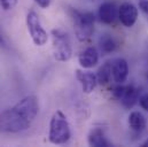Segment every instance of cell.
I'll return each mask as SVG.
<instances>
[{"label": "cell", "mask_w": 148, "mask_h": 147, "mask_svg": "<svg viewBox=\"0 0 148 147\" xmlns=\"http://www.w3.org/2000/svg\"><path fill=\"white\" fill-rule=\"evenodd\" d=\"M71 137L70 125L67 120V116L61 111L56 110L49 122L48 140L54 145H63L69 142Z\"/></svg>", "instance_id": "obj_1"}, {"label": "cell", "mask_w": 148, "mask_h": 147, "mask_svg": "<svg viewBox=\"0 0 148 147\" xmlns=\"http://www.w3.org/2000/svg\"><path fill=\"white\" fill-rule=\"evenodd\" d=\"M32 123L28 121L15 107L0 113V131L5 133H20L30 128Z\"/></svg>", "instance_id": "obj_2"}, {"label": "cell", "mask_w": 148, "mask_h": 147, "mask_svg": "<svg viewBox=\"0 0 148 147\" xmlns=\"http://www.w3.org/2000/svg\"><path fill=\"white\" fill-rule=\"evenodd\" d=\"M71 19L74 22V31L79 41H86L94 32V14L91 12L71 10Z\"/></svg>", "instance_id": "obj_3"}, {"label": "cell", "mask_w": 148, "mask_h": 147, "mask_svg": "<svg viewBox=\"0 0 148 147\" xmlns=\"http://www.w3.org/2000/svg\"><path fill=\"white\" fill-rule=\"evenodd\" d=\"M52 49L53 56L58 61H68L73 56V46L69 35L61 29L52 30Z\"/></svg>", "instance_id": "obj_4"}, {"label": "cell", "mask_w": 148, "mask_h": 147, "mask_svg": "<svg viewBox=\"0 0 148 147\" xmlns=\"http://www.w3.org/2000/svg\"><path fill=\"white\" fill-rule=\"evenodd\" d=\"M27 27L28 31L30 34V37L36 46H44L47 40H48V35L46 30L42 28L39 15L35 10H30L27 15Z\"/></svg>", "instance_id": "obj_5"}, {"label": "cell", "mask_w": 148, "mask_h": 147, "mask_svg": "<svg viewBox=\"0 0 148 147\" xmlns=\"http://www.w3.org/2000/svg\"><path fill=\"white\" fill-rule=\"evenodd\" d=\"M111 93L127 109L132 108L139 100V90L133 85L124 86L122 84H117L116 86L112 87Z\"/></svg>", "instance_id": "obj_6"}, {"label": "cell", "mask_w": 148, "mask_h": 147, "mask_svg": "<svg viewBox=\"0 0 148 147\" xmlns=\"http://www.w3.org/2000/svg\"><path fill=\"white\" fill-rule=\"evenodd\" d=\"M14 107L32 123L39 113V100L36 95H27L21 99Z\"/></svg>", "instance_id": "obj_7"}, {"label": "cell", "mask_w": 148, "mask_h": 147, "mask_svg": "<svg viewBox=\"0 0 148 147\" xmlns=\"http://www.w3.org/2000/svg\"><path fill=\"white\" fill-rule=\"evenodd\" d=\"M138 19V8L131 2H123L118 7V20L121 23L126 27L131 28L136 24Z\"/></svg>", "instance_id": "obj_8"}, {"label": "cell", "mask_w": 148, "mask_h": 147, "mask_svg": "<svg viewBox=\"0 0 148 147\" xmlns=\"http://www.w3.org/2000/svg\"><path fill=\"white\" fill-rule=\"evenodd\" d=\"M76 78L79 82L84 93L90 94L95 90L97 84H98V79H97L95 74H93L92 71H88V70L77 69L76 70Z\"/></svg>", "instance_id": "obj_9"}, {"label": "cell", "mask_w": 148, "mask_h": 147, "mask_svg": "<svg viewBox=\"0 0 148 147\" xmlns=\"http://www.w3.org/2000/svg\"><path fill=\"white\" fill-rule=\"evenodd\" d=\"M98 16L102 23L111 24L118 17V7L112 1H106L100 5L98 10Z\"/></svg>", "instance_id": "obj_10"}, {"label": "cell", "mask_w": 148, "mask_h": 147, "mask_svg": "<svg viewBox=\"0 0 148 147\" xmlns=\"http://www.w3.org/2000/svg\"><path fill=\"white\" fill-rule=\"evenodd\" d=\"M111 74H112V79L117 84H123L126 82L127 76H129V65L125 59L118 58L112 61L111 65Z\"/></svg>", "instance_id": "obj_11"}, {"label": "cell", "mask_w": 148, "mask_h": 147, "mask_svg": "<svg viewBox=\"0 0 148 147\" xmlns=\"http://www.w3.org/2000/svg\"><path fill=\"white\" fill-rule=\"evenodd\" d=\"M99 62V53L95 47H86L78 55V63L83 69H91Z\"/></svg>", "instance_id": "obj_12"}, {"label": "cell", "mask_w": 148, "mask_h": 147, "mask_svg": "<svg viewBox=\"0 0 148 147\" xmlns=\"http://www.w3.org/2000/svg\"><path fill=\"white\" fill-rule=\"evenodd\" d=\"M87 143L90 146L94 147H109L111 144L107 139L105 131L101 128H93L88 132L87 136Z\"/></svg>", "instance_id": "obj_13"}, {"label": "cell", "mask_w": 148, "mask_h": 147, "mask_svg": "<svg viewBox=\"0 0 148 147\" xmlns=\"http://www.w3.org/2000/svg\"><path fill=\"white\" fill-rule=\"evenodd\" d=\"M98 43H99V48H100L101 53H103V54H110L112 52H115L117 46H118L115 37L110 34H107V32L102 34L99 37Z\"/></svg>", "instance_id": "obj_14"}, {"label": "cell", "mask_w": 148, "mask_h": 147, "mask_svg": "<svg viewBox=\"0 0 148 147\" xmlns=\"http://www.w3.org/2000/svg\"><path fill=\"white\" fill-rule=\"evenodd\" d=\"M129 126L134 132H141L146 129V118L140 111H132L129 116Z\"/></svg>", "instance_id": "obj_15"}, {"label": "cell", "mask_w": 148, "mask_h": 147, "mask_svg": "<svg viewBox=\"0 0 148 147\" xmlns=\"http://www.w3.org/2000/svg\"><path fill=\"white\" fill-rule=\"evenodd\" d=\"M111 65L112 62L110 61H106L98 70L97 73V79H98V84L100 85H107L110 82L112 74H111Z\"/></svg>", "instance_id": "obj_16"}, {"label": "cell", "mask_w": 148, "mask_h": 147, "mask_svg": "<svg viewBox=\"0 0 148 147\" xmlns=\"http://www.w3.org/2000/svg\"><path fill=\"white\" fill-rule=\"evenodd\" d=\"M16 5H17V0H0V6L6 12L14 9Z\"/></svg>", "instance_id": "obj_17"}, {"label": "cell", "mask_w": 148, "mask_h": 147, "mask_svg": "<svg viewBox=\"0 0 148 147\" xmlns=\"http://www.w3.org/2000/svg\"><path fill=\"white\" fill-rule=\"evenodd\" d=\"M139 104L141 106L143 109H145L146 111H148V93L147 94H144L139 98Z\"/></svg>", "instance_id": "obj_18"}, {"label": "cell", "mask_w": 148, "mask_h": 147, "mask_svg": "<svg viewBox=\"0 0 148 147\" xmlns=\"http://www.w3.org/2000/svg\"><path fill=\"white\" fill-rule=\"evenodd\" d=\"M35 2L37 3L40 8L46 9V8H48V7H49V5H51L52 0H35Z\"/></svg>", "instance_id": "obj_19"}, {"label": "cell", "mask_w": 148, "mask_h": 147, "mask_svg": "<svg viewBox=\"0 0 148 147\" xmlns=\"http://www.w3.org/2000/svg\"><path fill=\"white\" fill-rule=\"evenodd\" d=\"M139 8L148 16V0H140V2H139Z\"/></svg>", "instance_id": "obj_20"}, {"label": "cell", "mask_w": 148, "mask_h": 147, "mask_svg": "<svg viewBox=\"0 0 148 147\" xmlns=\"http://www.w3.org/2000/svg\"><path fill=\"white\" fill-rule=\"evenodd\" d=\"M140 146H141V147H148V139H147V140H145V142H144V143H143Z\"/></svg>", "instance_id": "obj_21"}, {"label": "cell", "mask_w": 148, "mask_h": 147, "mask_svg": "<svg viewBox=\"0 0 148 147\" xmlns=\"http://www.w3.org/2000/svg\"><path fill=\"white\" fill-rule=\"evenodd\" d=\"M0 44H1V45H5V41H3V38L1 36V34H0Z\"/></svg>", "instance_id": "obj_22"}, {"label": "cell", "mask_w": 148, "mask_h": 147, "mask_svg": "<svg viewBox=\"0 0 148 147\" xmlns=\"http://www.w3.org/2000/svg\"><path fill=\"white\" fill-rule=\"evenodd\" d=\"M146 78H147V80H148V71L146 73Z\"/></svg>", "instance_id": "obj_23"}]
</instances>
